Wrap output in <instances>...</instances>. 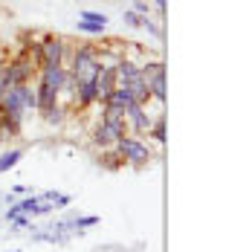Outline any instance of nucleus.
I'll return each instance as SVG.
<instances>
[{"mask_svg":"<svg viewBox=\"0 0 252 252\" xmlns=\"http://www.w3.org/2000/svg\"><path fill=\"white\" fill-rule=\"evenodd\" d=\"M67 73L78 81H93L99 73V47L93 44H76L67 61Z\"/></svg>","mask_w":252,"mask_h":252,"instance_id":"obj_1","label":"nucleus"},{"mask_svg":"<svg viewBox=\"0 0 252 252\" xmlns=\"http://www.w3.org/2000/svg\"><path fill=\"white\" fill-rule=\"evenodd\" d=\"M113 148L125 159V165H133V168H145V165H151L154 159H157V154H154L151 145L145 139H139V136H130V133L122 136Z\"/></svg>","mask_w":252,"mask_h":252,"instance_id":"obj_2","label":"nucleus"},{"mask_svg":"<svg viewBox=\"0 0 252 252\" xmlns=\"http://www.w3.org/2000/svg\"><path fill=\"white\" fill-rule=\"evenodd\" d=\"M139 76L145 81V87H148V96L151 101L157 104H165L168 99V87H165V61H159V58H145L142 64H139Z\"/></svg>","mask_w":252,"mask_h":252,"instance_id":"obj_3","label":"nucleus"},{"mask_svg":"<svg viewBox=\"0 0 252 252\" xmlns=\"http://www.w3.org/2000/svg\"><path fill=\"white\" fill-rule=\"evenodd\" d=\"M41 50H44V64H41V70H44V67H67L70 52H73V44H70L67 38L55 35V32H44V35H41Z\"/></svg>","mask_w":252,"mask_h":252,"instance_id":"obj_4","label":"nucleus"},{"mask_svg":"<svg viewBox=\"0 0 252 252\" xmlns=\"http://www.w3.org/2000/svg\"><path fill=\"white\" fill-rule=\"evenodd\" d=\"M3 70H6V81H9V87L32 84V78L38 76V70H35V64H32V58H29V52L26 50L15 52V55L3 64Z\"/></svg>","mask_w":252,"mask_h":252,"instance_id":"obj_5","label":"nucleus"},{"mask_svg":"<svg viewBox=\"0 0 252 252\" xmlns=\"http://www.w3.org/2000/svg\"><path fill=\"white\" fill-rule=\"evenodd\" d=\"M90 136H93L90 142L99 151H104V148H113L122 136H127V125H125V119H99V125L93 127Z\"/></svg>","mask_w":252,"mask_h":252,"instance_id":"obj_6","label":"nucleus"},{"mask_svg":"<svg viewBox=\"0 0 252 252\" xmlns=\"http://www.w3.org/2000/svg\"><path fill=\"white\" fill-rule=\"evenodd\" d=\"M151 122H154V116L148 113L145 104H130L125 110V125H127V133H130V136H139V139H142V136L148 133Z\"/></svg>","mask_w":252,"mask_h":252,"instance_id":"obj_7","label":"nucleus"},{"mask_svg":"<svg viewBox=\"0 0 252 252\" xmlns=\"http://www.w3.org/2000/svg\"><path fill=\"white\" fill-rule=\"evenodd\" d=\"M0 116L24 122L26 107H24V99H21V90H18V87H9V90L3 93V99H0Z\"/></svg>","mask_w":252,"mask_h":252,"instance_id":"obj_8","label":"nucleus"},{"mask_svg":"<svg viewBox=\"0 0 252 252\" xmlns=\"http://www.w3.org/2000/svg\"><path fill=\"white\" fill-rule=\"evenodd\" d=\"M99 165L104 171H119V168H125V159L119 157L116 148H104V151L99 154Z\"/></svg>","mask_w":252,"mask_h":252,"instance_id":"obj_9","label":"nucleus"},{"mask_svg":"<svg viewBox=\"0 0 252 252\" xmlns=\"http://www.w3.org/2000/svg\"><path fill=\"white\" fill-rule=\"evenodd\" d=\"M21 159H24V148H6V151H0V174L12 171Z\"/></svg>","mask_w":252,"mask_h":252,"instance_id":"obj_10","label":"nucleus"},{"mask_svg":"<svg viewBox=\"0 0 252 252\" xmlns=\"http://www.w3.org/2000/svg\"><path fill=\"white\" fill-rule=\"evenodd\" d=\"M148 136H151L157 145H165V113H157L154 116L151 127H148Z\"/></svg>","mask_w":252,"mask_h":252,"instance_id":"obj_11","label":"nucleus"},{"mask_svg":"<svg viewBox=\"0 0 252 252\" xmlns=\"http://www.w3.org/2000/svg\"><path fill=\"white\" fill-rule=\"evenodd\" d=\"M73 226H76V235H84L90 226H99V215H76Z\"/></svg>","mask_w":252,"mask_h":252,"instance_id":"obj_12","label":"nucleus"},{"mask_svg":"<svg viewBox=\"0 0 252 252\" xmlns=\"http://www.w3.org/2000/svg\"><path fill=\"white\" fill-rule=\"evenodd\" d=\"M76 29H78V32H84V35H104L107 24H96V21H81V18H78Z\"/></svg>","mask_w":252,"mask_h":252,"instance_id":"obj_13","label":"nucleus"},{"mask_svg":"<svg viewBox=\"0 0 252 252\" xmlns=\"http://www.w3.org/2000/svg\"><path fill=\"white\" fill-rule=\"evenodd\" d=\"M18 90H21L26 110H35V84H18Z\"/></svg>","mask_w":252,"mask_h":252,"instance_id":"obj_14","label":"nucleus"},{"mask_svg":"<svg viewBox=\"0 0 252 252\" xmlns=\"http://www.w3.org/2000/svg\"><path fill=\"white\" fill-rule=\"evenodd\" d=\"M122 21H125V26H130V29H142V15H136L133 9H125V15H122Z\"/></svg>","mask_w":252,"mask_h":252,"instance_id":"obj_15","label":"nucleus"},{"mask_svg":"<svg viewBox=\"0 0 252 252\" xmlns=\"http://www.w3.org/2000/svg\"><path fill=\"white\" fill-rule=\"evenodd\" d=\"M29 226H32V218H26V215H18L15 220H9V232H24V229H29Z\"/></svg>","mask_w":252,"mask_h":252,"instance_id":"obj_16","label":"nucleus"},{"mask_svg":"<svg viewBox=\"0 0 252 252\" xmlns=\"http://www.w3.org/2000/svg\"><path fill=\"white\" fill-rule=\"evenodd\" d=\"M142 29H145L148 35H154V38H162V26L154 24L151 18H145V21H142Z\"/></svg>","mask_w":252,"mask_h":252,"instance_id":"obj_17","label":"nucleus"},{"mask_svg":"<svg viewBox=\"0 0 252 252\" xmlns=\"http://www.w3.org/2000/svg\"><path fill=\"white\" fill-rule=\"evenodd\" d=\"M133 12L142 15V18H151V3H148V0H136V3H133Z\"/></svg>","mask_w":252,"mask_h":252,"instance_id":"obj_18","label":"nucleus"},{"mask_svg":"<svg viewBox=\"0 0 252 252\" xmlns=\"http://www.w3.org/2000/svg\"><path fill=\"white\" fill-rule=\"evenodd\" d=\"M70 203H73V197H70V194H64V191H55V200H52V206H55V209H67Z\"/></svg>","mask_w":252,"mask_h":252,"instance_id":"obj_19","label":"nucleus"},{"mask_svg":"<svg viewBox=\"0 0 252 252\" xmlns=\"http://www.w3.org/2000/svg\"><path fill=\"white\" fill-rule=\"evenodd\" d=\"M9 194H12V197H26V194H35V191H32L29 186H15V189H12Z\"/></svg>","mask_w":252,"mask_h":252,"instance_id":"obj_20","label":"nucleus"},{"mask_svg":"<svg viewBox=\"0 0 252 252\" xmlns=\"http://www.w3.org/2000/svg\"><path fill=\"white\" fill-rule=\"evenodd\" d=\"M6 64V61H3ZM3 64H0V99H3V93L9 90V81H6V70H3Z\"/></svg>","mask_w":252,"mask_h":252,"instance_id":"obj_21","label":"nucleus"},{"mask_svg":"<svg viewBox=\"0 0 252 252\" xmlns=\"http://www.w3.org/2000/svg\"><path fill=\"white\" fill-rule=\"evenodd\" d=\"M154 6H157V12H159V18H165V0H154Z\"/></svg>","mask_w":252,"mask_h":252,"instance_id":"obj_22","label":"nucleus"},{"mask_svg":"<svg viewBox=\"0 0 252 252\" xmlns=\"http://www.w3.org/2000/svg\"><path fill=\"white\" fill-rule=\"evenodd\" d=\"M12 252H21V250H12Z\"/></svg>","mask_w":252,"mask_h":252,"instance_id":"obj_23","label":"nucleus"}]
</instances>
